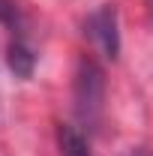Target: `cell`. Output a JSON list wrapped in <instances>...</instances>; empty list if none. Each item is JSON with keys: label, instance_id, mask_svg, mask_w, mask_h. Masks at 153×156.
Instances as JSON below:
<instances>
[{"label": "cell", "instance_id": "cell-1", "mask_svg": "<svg viewBox=\"0 0 153 156\" xmlns=\"http://www.w3.org/2000/svg\"><path fill=\"white\" fill-rule=\"evenodd\" d=\"M105 105V75L93 57H81L75 69V114L78 120L93 129L102 117Z\"/></svg>", "mask_w": 153, "mask_h": 156}, {"label": "cell", "instance_id": "cell-2", "mask_svg": "<svg viewBox=\"0 0 153 156\" xmlns=\"http://www.w3.org/2000/svg\"><path fill=\"white\" fill-rule=\"evenodd\" d=\"M87 36L93 39V45L105 54L108 60H114L120 54V30H117V9L111 3H102L96 12L87 15V24H84Z\"/></svg>", "mask_w": 153, "mask_h": 156}, {"label": "cell", "instance_id": "cell-3", "mask_svg": "<svg viewBox=\"0 0 153 156\" xmlns=\"http://www.w3.org/2000/svg\"><path fill=\"white\" fill-rule=\"evenodd\" d=\"M33 66H36L33 48L24 42V36H15V42L9 45V69L21 78H30L33 75Z\"/></svg>", "mask_w": 153, "mask_h": 156}, {"label": "cell", "instance_id": "cell-4", "mask_svg": "<svg viewBox=\"0 0 153 156\" xmlns=\"http://www.w3.org/2000/svg\"><path fill=\"white\" fill-rule=\"evenodd\" d=\"M57 144H60V156H93L84 135L72 129V126H60L57 129Z\"/></svg>", "mask_w": 153, "mask_h": 156}, {"label": "cell", "instance_id": "cell-5", "mask_svg": "<svg viewBox=\"0 0 153 156\" xmlns=\"http://www.w3.org/2000/svg\"><path fill=\"white\" fill-rule=\"evenodd\" d=\"M0 24H3V27H9L15 36H21L24 24H21V12H18V6H15L12 0H0Z\"/></svg>", "mask_w": 153, "mask_h": 156}, {"label": "cell", "instance_id": "cell-6", "mask_svg": "<svg viewBox=\"0 0 153 156\" xmlns=\"http://www.w3.org/2000/svg\"><path fill=\"white\" fill-rule=\"evenodd\" d=\"M147 3H150V12H153V0H147Z\"/></svg>", "mask_w": 153, "mask_h": 156}, {"label": "cell", "instance_id": "cell-7", "mask_svg": "<svg viewBox=\"0 0 153 156\" xmlns=\"http://www.w3.org/2000/svg\"><path fill=\"white\" fill-rule=\"evenodd\" d=\"M129 156H138V153H129Z\"/></svg>", "mask_w": 153, "mask_h": 156}]
</instances>
